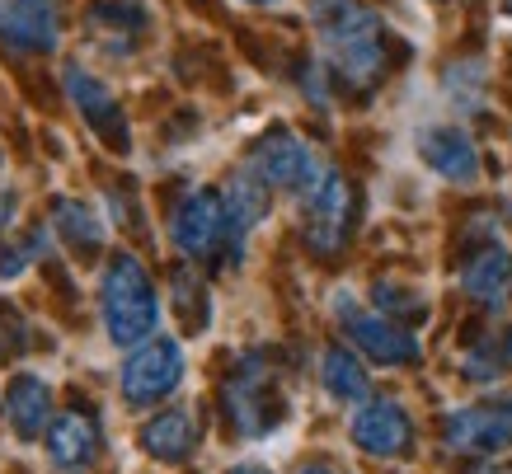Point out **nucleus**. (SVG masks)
Segmentation results:
<instances>
[{
  "instance_id": "nucleus-1",
  "label": "nucleus",
  "mask_w": 512,
  "mask_h": 474,
  "mask_svg": "<svg viewBox=\"0 0 512 474\" xmlns=\"http://www.w3.org/2000/svg\"><path fill=\"white\" fill-rule=\"evenodd\" d=\"M311 29L334 80L357 94L381 85L390 66V43L376 10H367L362 0H311Z\"/></svg>"
},
{
  "instance_id": "nucleus-2",
  "label": "nucleus",
  "mask_w": 512,
  "mask_h": 474,
  "mask_svg": "<svg viewBox=\"0 0 512 474\" xmlns=\"http://www.w3.org/2000/svg\"><path fill=\"white\" fill-rule=\"evenodd\" d=\"M99 315L113 348H141L156 338L160 324V296L151 277L132 254H113L99 282Z\"/></svg>"
},
{
  "instance_id": "nucleus-3",
  "label": "nucleus",
  "mask_w": 512,
  "mask_h": 474,
  "mask_svg": "<svg viewBox=\"0 0 512 474\" xmlns=\"http://www.w3.org/2000/svg\"><path fill=\"white\" fill-rule=\"evenodd\" d=\"M249 169H254L268 188H292V193H311L329 174V169L320 165V155L296 137V132H287V127H273L268 137L254 141Z\"/></svg>"
},
{
  "instance_id": "nucleus-4",
  "label": "nucleus",
  "mask_w": 512,
  "mask_h": 474,
  "mask_svg": "<svg viewBox=\"0 0 512 474\" xmlns=\"http://www.w3.org/2000/svg\"><path fill=\"white\" fill-rule=\"evenodd\" d=\"M348 226H353V188L329 169L311 193H301V235L315 254H339Z\"/></svg>"
},
{
  "instance_id": "nucleus-5",
  "label": "nucleus",
  "mask_w": 512,
  "mask_h": 474,
  "mask_svg": "<svg viewBox=\"0 0 512 474\" xmlns=\"http://www.w3.org/2000/svg\"><path fill=\"white\" fill-rule=\"evenodd\" d=\"M226 409H231L235 428L245 432V437H264L282 418L278 376L264 367V357H245L240 371L226 381Z\"/></svg>"
},
{
  "instance_id": "nucleus-6",
  "label": "nucleus",
  "mask_w": 512,
  "mask_h": 474,
  "mask_svg": "<svg viewBox=\"0 0 512 474\" xmlns=\"http://www.w3.org/2000/svg\"><path fill=\"white\" fill-rule=\"evenodd\" d=\"M184 381V348L174 343V338H151V343H141L132 357H127L123 367V399L127 404H160L165 395H174Z\"/></svg>"
},
{
  "instance_id": "nucleus-7",
  "label": "nucleus",
  "mask_w": 512,
  "mask_h": 474,
  "mask_svg": "<svg viewBox=\"0 0 512 474\" xmlns=\"http://www.w3.org/2000/svg\"><path fill=\"white\" fill-rule=\"evenodd\" d=\"M62 43V0H0V47L43 57Z\"/></svg>"
},
{
  "instance_id": "nucleus-8",
  "label": "nucleus",
  "mask_w": 512,
  "mask_h": 474,
  "mask_svg": "<svg viewBox=\"0 0 512 474\" xmlns=\"http://www.w3.org/2000/svg\"><path fill=\"white\" fill-rule=\"evenodd\" d=\"M170 240L184 259H207L212 249H221V240H231V226H226V202L207 188H193L179 198L170 216Z\"/></svg>"
},
{
  "instance_id": "nucleus-9",
  "label": "nucleus",
  "mask_w": 512,
  "mask_h": 474,
  "mask_svg": "<svg viewBox=\"0 0 512 474\" xmlns=\"http://www.w3.org/2000/svg\"><path fill=\"white\" fill-rule=\"evenodd\" d=\"M62 80H66V94H71V104L80 108V118L99 132V137L109 141V146H118V151H127V118H123V104L113 99V90L104 85L99 76H90L80 62H71L62 71Z\"/></svg>"
},
{
  "instance_id": "nucleus-10",
  "label": "nucleus",
  "mask_w": 512,
  "mask_h": 474,
  "mask_svg": "<svg viewBox=\"0 0 512 474\" xmlns=\"http://www.w3.org/2000/svg\"><path fill=\"white\" fill-rule=\"evenodd\" d=\"M339 301V315L343 324H348V334H353V343L372 362H381V367H404V362H419V338L409 334V329H400L395 320H386V315H362V310L343 306V291L334 296Z\"/></svg>"
},
{
  "instance_id": "nucleus-11",
  "label": "nucleus",
  "mask_w": 512,
  "mask_h": 474,
  "mask_svg": "<svg viewBox=\"0 0 512 474\" xmlns=\"http://www.w3.org/2000/svg\"><path fill=\"white\" fill-rule=\"evenodd\" d=\"M353 442L372 456H404L409 442H414V428H409V413L395 404V399H367L362 409L353 413Z\"/></svg>"
},
{
  "instance_id": "nucleus-12",
  "label": "nucleus",
  "mask_w": 512,
  "mask_h": 474,
  "mask_svg": "<svg viewBox=\"0 0 512 474\" xmlns=\"http://www.w3.org/2000/svg\"><path fill=\"white\" fill-rule=\"evenodd\" d=\"M419 155H423V165L433 169V174H442V179H451V184H475L480 179V151L466 137V127H456V123L423 127Z\"/></svg>"
},
{
  "instance_id": "nucleus-13",
  "label": "nucleus",
  "mask_w": 512,
  "mask_h": 474,
  "mask_svg": "<svg viewBox=\"0 0 512 474\" xmlns=\"http://www.w3.org/2000/svg\"><path fill=\"white\" fill-rule=\"evenodd\" d=\"M447 446L470 456H494L512 446V413L503 409H456L447 413Z\"/></svg>"
},
{
  "instance_id": "nucleus-14",
  "label": "nucleus",
  "mask_w": 512,
  "mask_h": 474,
  "mask_svg": "<svg viewBox=\"0 0 512 474\" xmlns=\"http://www.w3.org/2000/svg\"><path fill=\"white\" fill-rule=\"evenodd\" d=\"M99 456V428L90 413H57L47 428V460L62 474H85Z\"/></svg>"
},
{
  "instance_id": "nucleus-15",
  "label": "nucleus",
  "mask_w": 512,
  "mask_h": 474,
  "mask_svg": "<svg viewBox=\"0 0 512 474\" xmlns=\"http://www.w3.org/2000/svg\"><path fill=\"white\" fill-rule=\"evenodd\" d=\"M5 423H10L15 437H24V442L43 437V432L52 428V385H47L43 376H33V371L15 376L10 390H5Z\"/></svg>"
},
{
  "instance_id": "nucleus-16",
  "label": "nucleus",
  "mask_w": 512,
  "mask_h": 474,
  "mask_svg": "<svg viewBox=\"0 0 512 474\" xmlns=\"http://www.w3.org/2000/svg\"><path fill=\"white\" fill-rule=\"evenodd\" d=\"M221 202H226L231 249L240 254V249H245V235L268 216V184L259 179V174H254V169L245 165V169H240V174L231 179V184H226V198H221Z\"/></svg>"
},
{
  "instance_id": "nucleus-17",
  "label": "nucleus",
  "mask_w": 512,
  "mask_h": 474,
  "mask_svg": "<svg viewBox=\"0 0 512 474\" xmlns=\"http://www.w3.org/2000/svg\"><path fill=\"white\" fill-rule=\"evenodd\" d=\"M461 287H466V296H475L480 306H498V301L508 296V287H512V254L503 245L480 249V254L466 263Z\"/></svg>"
},
{
  "instance_id": "nucleus-18",
  "label": "nucleus",
  "mask_w": 512,
  "mask_h": 474,
  "mask_svg": "<svg viewBox=\"0 0 512 474\" xmlns=\"http://www.w3.org/2000/svg\"><path fill=\"white\" fill-rule=\"evenodd\" d=\"M141 446L156 460H184L193 446H198V418L188 409H170L156 413L146 428H141Z\"/></svg>"
},
{
  "instance_id": "nucleus-19",
  "label": "nucleus",
  "mask_w": 512,
  "mask_h": 474,
  "mask_svg": "<svg viewBox=\"0 0 512 474\" xmlns=\"http://www.w3.org/2000/svg\"><path fill=\"white\" fill-rule=\"evenodd\" d=\"M52 230H57L76 254H85V259L104 249V221H99L85 202H57V207H52Z\"/></svg>"
},
{
  "instance_id": "nucleus-20",
  "label": "nucleus",
  "mask_w": 512,
  "mask_h": 474,
  "mask_svg": "<svg viewBox=\"0 0 512 474\" xmlns=\"http://www.w3.org/2000/svg\"><path fill=\"white\" fill-rule=\"evenodd\" d=\"M320 376H325V390L343 404H362L367 399V371L357 367V357L348 348H329L325 362H320Z\"/></svg>"
},
{
  "instance_id": "nucleus-21",
  "label": "nucleus",
  "mask_w": 512,
  "mask_h": 474,
  "mask_svg": "<svg viewBox=\"0 0 512 474\" xmlns=\"http://www.w3.org/2000/svg\"><path fill=\"white\" fill-rule=\"evenodd\" d=\"M94 24H109L113 38H132V33L146 29V10H141V0H99L90 10Z\"/></svg>"
},
{
  "instance_id": "nucleus-22",
  "label": "nucleus",
  "mask_w": 512,
  "mask_h": 474,
  "mask_svg": "<svg viewBox=\"0 0 512 474\" xmlns=\"http://www.w3.org/2000/svg\"><path fill=\"white\" fill-rule=\"evenodd\" d=\"M512 362V334L503 338V343H484V348H475L466 357V371H470V381H494L498 371Z\"/></svg>"
},
{
  "instance_id": "nucleus-23",
  "label": "nucleus",
  "mask_w": 512,
  "mask_h": 474,
  "mask_svg": "<svg viewBox=\"0 0 512 474\" xmlns=\"http://www.w3.org/2000/svg\"><path fill=\"white\" fill-rule=\"evenodd\" d=\"M376 306L386 310V320L390 315H423V301L414 296V291H404L400 282H376Z\"/></svg>"
},
{
  "instance_id": "nucleus-24",
  "label": "nucleus",
  "mask_w": 512,
  "mask_h": 474,
  "mask_svg": "<svg viewBox=\"0 0 512 474\" xmlns=\"http://www.w3.org/2000/svg\"><path fill=\"white\" fill-rule=\"evenodd\" d=\"M38 249H43V230H38L33 240H24V245H15V249H5V254H0V277H19L33 259H38Z\"/></svg>"
},
{
  "instance_id": "nucleus-25",
  "label": "nucleus",
  "mask_w": 512,
  "mask_h": 474,
  "mask_svg": "<svg viewBox=\"0 0 512 474\" xmlns=\"http://www.w3.org/2000/svg\"><path fill=\"white\" fill-rule=\"evenodd\" d=\"M15 207H19V198L10 193V188H0V230L10 226V221H15Z\"/></svg>"
},
{
  "instance_id": "nucleus-26",
  "label": "nucleus",
  "mask_w": 512,
  "mask_h": 474,
  "mask_svg": "<svg viewBox=\"0 0 512 474\" xmlns=\"http://www.w3.org/2000/svg\"><path fill=\"white\" fill-rule=\"evenodd\" d=\"M226 474H268V470H264V465H231Z\"/></svg>"
},
{
  "instance_id": "nucleus-27",
  "label": "nucleus",
  "mask_w": 512,
  "mask_h": 474,
  "mask_svg": "<svg viewBox=\"0 0 512 474\" xmlns=\"http://www.w3.org/2000/svg\"><path fill=\"white\" fill-rule=\"evenodd\" d=\"M301 474H334V470H329V465H306Z\"/></svg>"
},
{
  "instance_id": "nucleus-28",
  "label": "nucleus",
  "mask_w": 512,
  "mask_h": 474,
  "mask_svg": "<svg viewBox=\"0 0 512 474\" xmlns=\"http://www.w3.org/2000/svg\"><path fill=\"white\" fill-rule=\"evenodd\" d=\"M249 5H282V0H249Z\"/></svg>"
},
{
  "instance_id": "nucleus-29",
  "label": "nucleus",
  "mask_w": 512,
  "mask_h": 474,
  "mask_svg": "<svg viewBox=\"0 0 512 474\" xmlns=\"http://www.w3.org/2000/svg\"><path fill=\"white\" fill-rule=\"evenodd\" d=\"M508 212H512V193H508Z\"/></svg>"
}]
</instances>
